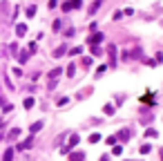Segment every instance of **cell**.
<instances>
[{
  "instance_id": "1",
  "label": "cell",
  "mask_w": 163,
  "mask_h": 161,
  "mask_svg": "<svg viewBox=\"0 0 163 161\" xmlns=\"http://www.w3.org/2000/svg\"><path fill=\"white\" fill-rule=\"evenodd\" d=\"M81 5H83V0H69V2H65V5H63V9H65V11H69V9H78Z\"/></svg>"
},
{
  "instance_id": "2",
  "label": "cell",
  "mask_w": 163,
  "mask_h": 161,
  "mask_svg": "<svg viewBox=\"0 0 163 161\" xmlns=\"http://www.w3.org/2000/svg\"><path fill=\"white\" fill-rule=\"evenodd\" d=\"M78 143V134H72L69 136V143H67V148H63V152H67V150H72V148H74Z\"/></svg>"
},
{
  "instance_id": "3",
  "label": "cell",
  "mask_w": 163,
  "mask_h": 161,
  "mask_svg": "<svg viewBox=\"0 0 163 161\" xmlns=\"http://www.w3.org/2000/svg\"><path fill=\"white\" fill-rule=\"evenodd\" d=\"M101 40H103V34H94V36L89 38V45H98Z\"/></svg>"
},
{
  "instance_id": "4",
  "label": "cell",
  "mask_w": 163,
  "mask_h": 161,
  "mask_svg": "<svg viewBox=\"0 0 163 161\" xmlns=\"http://www.w3.org/2000/svg\"><path fill=\"white\" fill-rule=\"evenodd\" d=\"M31 146H34V139L29 136V139H25V141L20 143V150H27V148H31Z\"/></svg>"
},
{
  "instance_id": "5",
  "label": "cell",
  "mask_w": 163,
  "mask_h": 161,
  "mask_svg": "<svg viewBox=\"0 0 163 161\" xmlns=\"http://www.w3.org/2000/svg\"><path fill=\"white\" fill-rule=\"evenodd\" d=\"M101 2H103V0H94V2H92V7H89V14H96V9L101 7Z\"/></svg>"
},
{
  "instance_id": "6",
  "label": "cell",
  "mask_w": 163,
  "mask_h": 161,
  "mask_svg": "<svg viewBox=\"0 0 163 161\" xmlns=\"http://www.w3.org/2000/svg\"><path fill=\"white\" fill-rule=\"evenodd\" d=\"M25 31H27V25H22V22H20V25L16 27V34H18V36H25Z\"/></svg>"
},
{
  "instance_id": "7",
  "label": "cell",
  "mask_w": 163,
  "mask_h": 161,
  "mask_svg": "<svg viewBox=\"0 0 163 161\" xmlns=\"http://www.w3.org/2000/svg\"><path fill=\"white\" fill-rule=\"evenodd\" d=\"M103 112L107 114V117H112V114H114V105H112V103H107V105L103 107Z\"/></svg>"
},
{
  "instance_id": "8",
  "label": "cell",
  "mask_w": 163,
  "mask_h": 161,
  "mask_svg": "<svg viewBox=\"0 0 163 161\" xmlns=\"http://www.w3.org/2000/svg\"><path fill=\"white\" fill-rule=\"evenodd\" d=\"M40 128H43V121H36L34 125H29V130H31V132H38Z\"/></svg>"
},
{
  "instance_id": "9",
  "label": "cell",
  "mask_w": 163,
  "mask_h": 161,
  "mask_svg": "<svg viewBox=\"0 0 163 161\" xmlns=\"http://www.w3.org/2000/svg\"><path fill=\"white\" fill-rule=\"evenodd\" d=\"M34 105H36V101H34L31 96H29V99H25V107H27V110H31Z\"/></svg>"
},
{
  "instance_id": "10",
  "label": "cell",
  "mask_w": 163,
  "mask_h": 161,
  "mask_svg": "<svg viewBox=\"0 0 163 161\" xmlns=\"http://www.w3.org/2000/svg\"><path fill=\"white\" fill-rule=\"evenodd\" d=\"M60 72H63V70H52V72H49V78H52V80H56V78L60 76Z\"/></svg>"
},
{
  "instance_id": "11",
  "label": "cell",
  "mask_w": 163,
  "mask_h": 161,
  "mask_svg": "<svg viewBox=\"0 0 163 161\" xmlns=\"http://www.w3.org/2000/svg\"><path fill=\"white\" fill-rule=\"evenodd\" d=\"M119 139L121 141H127V139H130V130H123L121 134H119Z\"/></svg>"
},
{
  "instance_id": "12",
  "label": "cell",
  "mask_w": 163,
  "mask_h": 161,
  "mask_svg": "<svg viewBox=\"0 0 163 161\" xmlns=\"http://www.w3.org/2000/svg\"><path fill=\"white\" fill-rule=\"evenodd\" d=\"M145 136H150V139H154V136H156V130H154V128H148V130H145Z\"/></svg>"
},
{
  "instance_id": "13",
  "label": "cell",
  "mask_w": 163,
  "mask_h": 161,
  "mask_svg": "<svg viewBox=\"0 0 163 161\" xmlns=\"http://www.w3.org/2000/svg\"><path fill=\"white\" fill-rule=\"evenodd\" d=\"M9 136H11V139H18V136H20V130H18V128H14V130L9 132Z\"/></svg>"
},
{
  "instance_id": "14",
  "label": "cell",
  "mask_w": 163,
  "mask_h": 161,
  "mask_svg": "<svg viewBox=\"0 0 163 161\" xmlns=\"http://www.w3.org/2000/svg\"><path fill=\"white\" fill-rule=\"evenodd\" d=\"M63 54H65V47H58V49L54 51V58H60V56H63Z\"/></svg>"
},
{
  "instance_id": "15",
  "label": "cell",
  "mask_w": 163,
  "mask_h": 161,
  "mask_svg": "<svg viewBox=\"0 0 163 161\" xmlns=\"http://www.w3.org/2000/svg\"><path fill=\"white\" fill-rule=\"evenodd\" d=\"M2 157H5V159H11V157H14V148H9V150H5V154H2Z\"/></svg>"
},
{
  "instance_id": "16",
  "label": "cell",
  "mask_w": 163,
  "mask_h": 161,
  "mask_svg": "<svg viewBox=\"0 0 163 161\" xmlns=\"http://www.w3.org/2000/svg\"><path fill=\"white\" fill-rule=\"evenodd\" d=\"M27 16H29V18H31V16H36V7H34V5H31V7H27Z\"/></svg>"
},
{
  "instance_id": "17",
  "label": "cell",
  "mask_w": 163,
  "mask_h": 161,
  "mask_svg": "<svg viewBox=\"0 0 163 161\" xmlns=\"http://www.w3.org/2000/svg\"><path fill=\"white\" fill-rule=\"evenodd\" d=\"M101 141V134H92L89 136V143H98Z\"/></svg>"
},
{
  "instance_id": "18",
  "label": "cell",
  "mask_w": 163,
  "mask_h": 161,
  "mask_svg": "<svg viewBox=\"0 0 163 161\" xmlns=\"http://www.w3.org/2000/svg\"><path fill=\"white\" fill-rule=\"evenodd\" d=\"M103 72H107V67H105V65H101L98 70H96V76H103Z\"/></svg>"
},
{
  "instance_id": "19",
  "label": "cell",
  "mask_w": 163,
  "mask_h": 161,
  "mask_svg": "<svg viewBox=\"0 0 163 161\" xmlns=\"http://www.w3.org/2000/svg\"><path fill=\"white\" fill-rule=\"evenodd\" d=\"M74 70H76L74 65H69V67H67V76H74Z\"/></svg>"
},
{
  "instance_id": "20",
  "label": "cell",
  "mask_w": 163,
  "mask_h": 161,
  "mask_svg": "<svg viewBox=\"0 0 163 161\" xmlns=\"http://www.w3.org/2000/svg\"><path fill=\"white\" fill-rule=\"evenodd\" d=\"M123 14H125V11H116V14H114V20H121V18H123Z\"/></svg>"
},
{
  "instance_id": "21",
  "label": "cell",
  "mask_w": 163,
  "mask_h": 161,
  "mask_svg": "<svg viewBox=\"0 0 163 161\" xmlns=\"http://www.w3.org/2000/svg\"><path fill=\"white\" fill-rule=\"evenodd\" d=\"M116 143V136H107V146H114Z\"/></svg>"
},
{
  "instance_id": "22",
  "label": "cell",
  "mask_w": 163,
  "mask_h": 161,
  "mask_svg": "<svg viewBox=\"0 0 163 161\" xmlns=\"http://www.w3.org/2000/svg\"><path fill=\"white\" fill-rule=\"evenodd\" d=\"M161 157H163V150H161Z\"/></svg>"
}]
</instances>
